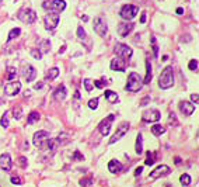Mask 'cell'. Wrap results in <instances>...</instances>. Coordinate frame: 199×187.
I'll list each match as a JSON object with an SVG mask.
<instances>
[{
  "label": "cell",
  "instance_id": "6da1fadb",
  "mask_svg": "<svg viewBox=\"0 0 199 187\" xmlns=\"http://www.w3.org/2000/svg\"><path fill=\"white\" fill-rule=\"evenodd\" d=\"M174 85V71H172V66H167L164 67V71L161 72L159 77V86L161 89H170Z\"/></svg>",
  "mask_w": 199,
  "mask_h": 187
},
{
  "label": "cell",
  "instance_id": "7a4b0ae2",
  "mask_svg": "<svg viewBox=\"0 0 199 187\" xmlns=\"http://www.w3.org/2000/svg\"><path fill=\"white\" fill-rule=\"evenodd\" d=\"M142 85H143V80L142 77L139 76L136 72H131L128 76V83H126L125 89L128 92H132V93H136L142 89Z\"/></svg>",
  "mask_w": 199,
  "mask_h": 187
},
{
  "label": "cell",
  "instance_id": "3957f363",
  "mask_svg": "<svg viewBox=\"0 0 199 187\" xmlns=\"http://www.w3.org/2000/svg\"><path fill=\"white\" fill-rule=\"evenodd\" d=\"M42 7L45 10H49V11L59 13L66 9V3H64V0H45Z\"/></svg>",
  "mask_w": 199,
  "mask_h": 187
},
{
  "label": "cell",
  "instance_id": "277c9868",
  "mask_svg": "<svg viewBox=\"0 0 199 187\" xmlns=\"http://www.w3.org/2000/svg\"><path fill=\"white\" fill-rule=\"evenodd\" d=\"M49 141V132L48 131H38L34 134V145L39 149H45Z\"/></svg>",
  "mask_w": 199,
  "mask_h": 187
},
{
  "label": "cell",
  "instance_id": "5b68a950",
  "mask_svg": "<svg viewBox=\"0 0 199 187\" xmlns=\"http://www.w3.org/2000/svg\"><path fill=\"white\" fill-rule=\"evenodd\" d=\"M139 7L138 6H132V4H125V6L121 9L119 14L123 20H132L135 19V15L138 14Z\"/></svg>",
  "mask_w": 199,
  "mask_h": 187
},
{
  "label": "cell",
  "instance_id": "8992f818",
  "mask_svg": "<svg viewBox=\"0 0 199 187\" xmlns=\"http://www.w3.org/2000/svg\"><path fill=\"white\" fill-rule=\"evenodd\" d=\"M19 19L25 24H32L37 20V13L31 9H23L19 13Z\"/></svg>",
  "mask_w": 199,
  "mask_h": 187
},
{
  "label": "cell",
  "instance_id": "52a82bcc",
  "mask_svg": "<svg viewBox=\"0 0 199 187\" xmlns=\"http://www.w3.org/2000/svg\"><path fill=\"white\" fill-rule=\"evenodd\" d=\"M114 51H115V54H117L119 58H122V59L131 58L132 54H133L132 48L129 45H126V44H117L115 48H114Z\"/></svg>",
  "mask_w": 199,
  "mask_h": 187
},
{
  "label": "cell",
  "instance_id": "ba28073f",
  "mask_svg": "<svg viewBox=\"0 0 199 187\" xmlns=\"http://www.w3.org/2000/svg\"><path fill=\"white\" fill-rule=\"evenodd\" d=\"M142 118H143V121H146V123H156V121H159L160 118H161V114H160V111L156 110V108H150V110L143 111Z\"/></svg>",
  "mask_w": 199,
  "mask_h": 187
},
{
  "label": "cell",
  "instance_id": "9c48e42d",
  "mask_svg": "<svg viewBox=\"0 0 199 187\" xmlns=\"http://www.w3.org/2000/svg\"><path fill=\"white\" fill-rule=\"evenodd\" d=\"M58 23H59V14H58V13L49 11L48 14L45 15L46 30H55V28L58 27Z\"/></svg>",
  "mask_w": 199,
  "mask_h": 187
},
{
  "label": "cell",
  "instance_id": "30bf717a",
  "mask_svg": "<svg viewBox=\"0 0 199 187\" xmlns=\"http://www.w3.org/2000/svg\"><path fill=\"white\" fill-rule=\"evenodd\" d=\"M94 31L100 35V37H105V34L108 31V27H107V21H105L102 17H97L94 20Z\"/></svg>",
  "mask_w": 199,
  "mask_h": 187
},
{
  "label": "cell",
  "instance_id": "8fae6325",
  "mask_svg": "<svg viewBox=\"0 0 199 187\" xmlns=\"http://www.w3.org/2000/svg\"><path fill=\"white\" fill-rule=\"evenodd\" d=\"M114 114H110V115L105 118V120H102L101 123H100V125H98V131L101 132V135H104V137H107L108 134H110L111 131V124H112L114 121Z\"/></svg>",
  "mask_w": 199,
  "mask_h": 187
},
{
  "label": "cell",
  "instance_id": "7c38bea8",
  "mask_svg": "<svg viewBox=\"0 0 199 187\" xmlns=\"http://www.w3.org/2000/svg\"><path fill=\"white\" fill-rule=\"evenodd\" d=\"M128 129H129V123H126V121H125V123L121 124L119 128L117 129V132H115V134L112 135V138L110 139V144H115L117 141H119V139L122 138L123 135H125L126 132H128Z\"/></svg>",
  "mask_w": 199,
  "mask_h": 187
},
{
  "label": "cell",
  "instance_id": "4fadbf2b",
  "mask_svg": "<svg viewBox=\"0 0 199 187\" xmlns=\"http://www.w3.org/2000/svg\"><path fill=\"white\" fill-rule=\"evenodd\" d=\"M4 93L7 96H15L17 93L21 90V83L20 82H11V83H7L6 86L3 87Z\"/></svg>",
  "mask_w": 199,
  "mask_h": 187
},
{
  "label": "cell",
  "instance_id": "5bb4252c",
  "mask_svg": "<svg viewBox=\"0 0 199 187\" xmlns=\"http://www.w3.org/2000/svg\"><path fill=\"white\" fill-rule=\"evenodd\" d=\"M170 173V167L165 165H160L159 167H156L153 170V172L150 173V176H149V179H151V180H154V179H159L161 177V176H165Z\"/></svg>",
  "mask_w": 199,
  "mask_h": 187
},
{
  "label": "cell",
  "instance_id": "9a60e30c",
  "mask_svg": "<svg viewBox=\"0 0 199 187\" xmlns=\"http://www.w3.org/2000/svg\"><path fill=\"white\" fill-rule=\"evenodd\" d=\"M110 66H111V69H112V71H118V72H125V69H126L125 61H123L122 58H119V56L114 58L112 61H111Z\"/></svg>",
  "mask_w": 199,
  "mask_h": 187
},
{
  "label": "cell",
  "instance_id": "2e32d148",
  "mask_svg": "<svg viewBox=\"0 0 199 187\" xmlns=\"http://www.w3.org/2000/svg\"><path fill=\"white\" fill-rule=\"evenodd\" d=\"M180 110L181 113L184 114V115L189 117L193 114V111H195V106L192 104V103H189V101H181L180 103Z\"/></svg>",
  "mask_w": 199,
  "mask_h": 187
},
{
  "label": "cell",
  "instance_id": "e0dca14e",
  "mask_svg": "<svg viewBox=\"0 0 199 187\" xmlns=\"http://www.w3.org/2000/svg\"><path fill=\"white\" fill-rule=\"evenodd\" d=\"M13 166V162H11V156L10 154H3L0 156V167L3 169L4 172H9L10 169Z\"/></svg>",
  "mask_w": 199,
  "mask_h": 187
},
{
  "label": "cell",
  "instance_id": "ac0fdd59",
  "mask_svg": "<svg viewBox=\"0 0 199 187\" xmlns=\"http://www.w3.org/2000/svg\"><path fill=\"white\" fill-rule=\"evenodd\" d=\"M24 77L25 80H27L28 83L32 82V80H35V77H37V71H35L34 66H31V65H27V66H24Z\"/></svg>",
  "mask_w": 199,
  "mask_h": 187
},
{
  "label": "cell",
  "instance_id": "d6986e66",
  "mask_svg": "<svg viewBox=\"0 0 199 187\" xmlns=\"http://www.w3.org/2000/svg\"><path fill=\"white\" fill-rule=\"evenodd\" d=\"M132 30H133V24L132 23H121L118 25V34H119L121 37H126Z\"/></svg>",
  "mask_w": 199,
  "mask_h": 187
},
{
  "label": "cell",
  "instance_id": "ffe728a7",
  "mask_svg": "<svg viewBox=\"0 0 199 187\" xmlns=\"http://www.w3.org/2000/svg\"><path fill=\"white\" fill-rule=\"evenodd\" d=\"M122 163L119 162V160H115V159H112V160H110L108 162V170H110L111 173H119L121 170H122Z\"/></svg>",
  "mask_w": 199,
  "mask_h": 187
},
{
  "label": "cell",
  "instance_id": "44dd1931",
  "mask_svg": "<svg viewBox=\"0 0 199 187\" xmlns=\"http://www.w3.org/2000/svg\"><path fill=\"white\" fill-rule=\"evenodd\" d=\"M53 94H55V98H58V100H63V98L66 97V87H64V85H60V86L55 90Z\"/></svg>",
  "mask_w": 199,
  "mask_h": 187
},
{
  "label": "cell",
  "instance_id": "7402d4cb",
  "mask_svg": "<svg viewBox=\"0 0 199 187\" xmlns=\"http://www.w3.org/2000/svg\"><path fill=\"white\" fill-rule=\"evenodd\" d=\"M60 144H62L60 138L49 139V141H48V148H49V150H52V152H55V150L58 149L59 146H60Z\"/></svg>",
  "mask_w": 199,
  "mask_h": 187
},
{
  "label": "cell",
  "instance_id": "603a6c76",
  "mask_svg": "<svg viewBox=\"0 0 199 187\" xmlns=\"http://www.w3.org/2000/svg\"><path fill=\"white\" fill-rule=\"evenodd\" d=\"M4 77H6V80H13L17 77V69L13 66H9L6 71V75H4Z\"/></svg>",
  "mask_w": 199,
  "mask_h": 187
},
{
  "label": "cell",
  "instance_id": "cb8c5ba5",
  "mask_svg": "<svg viewBox=\"0 0 199 187\" xmlns=\"http://www.w3.org/2000/svg\"><path fill=\"white\" fill-rule=\"evenodd\" d=\"M105 98H107L110 103H117L118 101V94L112 90H105Z\"/></svg>",
  "mask_w": 199,
  "mask_h": 187
},
{
  "label": "cell",
  "instance_id": "d4e9b609",
  "mask_svg": "<svg viewBox=\"0 0 199 187\" xmlns=\"http://www.w3.org/2000/svg\"><path fill=\"white\" fill-rule=\"evenodd\" d=\"M136 154L138 155L143 154V138H142V134H139L138 138H136Z\"/></svg>",
  "mask_w": 199,
  "mask_h": 187
},
{
  "label": "cell",
  "instance_id": "484cf974",
  "mask_svg": "<svg viewBox=\"0 0 199 187\" xmlns=\"http://www.w3.org/2000/svg\"><path fill=\"white\" fill-rule=\"evenodd\" d=\"M37 121H39V113H38V111H31L28 118H27V123L34 124V123H37Z\"/></svg>",
  "mask_w": 199,
  "mask_h": 187
},
{
  "label": "cell",
  "instance_id": "4316f807",
  "mask_svg": "<svg viewBox=\"0 0 199 187\" xmlns=\"http://www.w3.org/2000/svg\"><path fill=\"white\" fill-rule=\"evenodd\" d=\"M59 76V69L58 67H52V69H49L48 71V73H46V79L48 80H53V79H56V77Z\"/></svg>",
  "mask_w": 199,
  "mask_h": 187
},
{
  "label": "cell",
  "instance_id": "83f0119b",
  "mask_svg": "<svg viewBox=\"0 0 199 187\" xmlns=\"http://www.w3.org/2000/svg\"><path fill=\"white\" fill-rule=\"evenodd\" d=\"M150 80H151V65L149 61H146V77H144L143 83L147 85V83H150Z\"/></svg>",
  "mask_w": 199,
  "mask_h": 187
},
{
  "label": "cell",
  "instance_id": "f1b7e54d",
  "mask_svg": "<svg viewBox=\"0 0 199 187\" xmlns=\"http://www.w3.org/2000/svg\"><path fill=\"white\" fill-rule=\"evenodd\" d=\"M151 132H153V135H156V137H160V135H163L165 132V128L159 125V124H156V125L151 127Z\"/></svg>",
  "mask_w": 199,
  "mask_h": 187
},
{
  "label": "cell",
  "instance_id": "f546056e",
  "mask_svg": "<svg viewBox=\"0 0 199 187\" xmlns=\"http://www.w3.org/2000/svg\"><path fill=\"white\" fill-rule=\"evenodd\" d=\"M20 34H21V30H20V28H13V30L9 33V38H7V40H9V41L14 40V38L19 37Z\"/></svg>",
  "mask_w": 199,
  "mask_h": 187
},
{
  "label": "cell",
  "instance_id": "4dcf8cb0",
  "mask_svg": "<svg viewBox=\"0 0 199 187\" xmlns=\"http://www.w3.org/2000/svg\"><path fill=\"white\" fill-rule=\"evenodd\" d=\"M0 125L3 127V128H7V127H9V111H6V113L3 114L2 120H0Z\"/></svg>",
  "mask_w": 199,
  "mask_h": 187
},
{
  "label": "cell",
  "instance_id": "1f68e13d",
  "mask_svg": "<svg viewBox=\"0 0 199 187\" xmlns=\"http://www.w3.org/2000/svg\"><path fill=\"white\" fill-rule=\"evenodd\" d=\"M180 181L184 184V186H189V184H191V176L187 175V173H184V175H181Z\"/></svg>",
  "mask_w": 199,
  "mask_h": 187
},
{
  "label": "cell",
  "instance_id": "d6a6232c",
  "mask_svg": "<svg viewBox=\"0 0 199 187\" xmlns=\"http://www.w3.org/2000/svg\"><path fill=\"white\" fill-rule=\"evenodd\" d=\"M84 87H86V90L87 92H91L93 90V87H94V83H93V80H90V79H84Z\"/></svg>",
  "mask_w": 199,
  "mask_h": 187
},
{
  "label": "cell",
  "instance_id": "836d02e7",
  "mask_svg": "<svg viewBox=\"0 0 199 187\" xmlns=\"http://www.w3.org/2000/svg\"><path fill=\"white\" fill-rule=\"evenodd\" d=\"M188 67H189V71H198V61L196 59H192V61H189V63H188Z\"/></svg>",
  "mask_w": 199,
  "mask_h": 187
},
{
  "label": "cell",
  "instance_id": "e575fe53",
  "mask_svg": "<svg viewBox=\"0 0 199 187\" xmlns=\"http://www.w3.org/2000/svg\"><path fill=\"white\" fill-rule=\"evenodd\" d=\"M146 163L147 166H151L154 163V156H153V154H150V152H147V159H146Z\"/></svg>",
  "mask_w": 199,
  "mask_h": 187
},
{
  "label": "cell",
  "instance_id": "d590c367",
  "mask_svg": "<svg viewBox=\"0 0 199 187\" xmlns=\"http://www.w3.org/2000/svg\"><path fill=\"white\" fill-rule=\"evenodd\" d=\"M89 107L91 108V110H95V108L98 107V98H91V100L89 101Z\"/></svg>",
  "mask_w": 199,
  "mask_h": 187
},
{
  "label": "cell",
  "instance_id": "8d00e7d4",
  "mask_svg": "<svg viewBox=\"0 0 199 187\" xmlns=\"http://www.w3.org/2000/svg\"><path fill=\"white\" fill-rule=\"evenodd\" d=\"M31 55L34 56L35 59H38V61L42 58V54H41V51H38V49H31Z\"/></svg>",
  "mask_w": 199,
  "mask_h": 187
},
{
  "label": "cell",
  "instance_id": "74e56055",
  "mask_svg": "<svg viewBox=\"0 0 199 187\" xmlns=\"http://www.w3.org/2000/svg\"><path fill=\"white\" fill-rule=\"evenodd\" d=\"M77 37H79L80 40L86 38V31H84V28H83V27H79V28H77Z\"/></svg>",
  "mask_w": 199,
  "mask_h": 187
},
{
  "label": "cell",
  "instance_id": "f35d334b",
  "mask_svg": "<svg viewBox=\"0 0 199 187\" xmlns=\"http://www.w3.org/2000/svg\"><path fill=\"white\" fill-rule=\"evenodd\" d=\"M91 184V179H81L80 180V186L81 187H89Z\"/></svg>",
  "mask_w": 199,
  "mask_h": 187
},
{
  "label": "cell",
  "instance_id": "ab89813d",
  "mask_svg": "<svg viewBox=\"0 0 199 187\" xmlns=\"http://www.w3.org/2000/svg\"><path fill=\"white\" fill-rule=\"evenodd\" d=\"M13 113H14V118H15V120H20V118H21V108H20V107L14 108V111H13Z\"/></svg>",
  "mask_w": 199,
  "mask_h": 187
},
{
  "label": "cell",
  "instance_id": "60d3db41",
  "mask_svg": "<svg viewBox=\"0 0 199 187\" xmlns=\"http://www.w3.org/2000/svg\"><path fill=\"white\" fill-rule=\"evenodd\" d=\"M19 165L21 166V167H27V159H25L24 156H20L19 158Z\"/></svg>",
  "mask_w": 199,
  "mask_h": 187
},
{
  "label": "cell",
  "instance_id": "b9f144b4",
  "mask_svg": "<svg viewBox=\"0 0 199 187\" xmlns=\"http://www.w3.org/2000/svg\"><path fill=\"white\" fill-rule=\"evenodd\" d=\"M10 180H11L13 184H21V179H20L19 176H13V177L10 179Z\"/></svg>",
  "mask_w": 199,
  "mask_h": 187
},
{
  "label": "cell",
  "instance_id": "7bdbcfd3",
  "mask_svg": "<svg viewBox=\"0 0 199 187\" xmlns=\"http://www.w3.org/2000/svg\"><path fill=\"white\" fill-rule=\"evenodd\" d=\"M49 46H51L49 41H44V44H42V51H44V52H48V51H49Z\"/></svg>",
  "mask_w": 199,
  "mask_h": 187
},
{
  "label": "cell",
  "instance_id": "ee69618b",
  "mask_svg": "<svg viewBox=\"0 0 199 187\" xmlns=\"http://www.w3.org/2000/svg\"><path fill=\"white\" fill-rule=\"evenodd\" d=\"M93 83H94V86L98 87V89H102V87H104V82H102V80H95V82H93Z\"/></svg>",
  "mask_w": 199,
  "mask_h": 187
},
{
  "label": "cell",
  "instance_id": "f6af8a7d",
  "mask_svg": "<svg viewBox=\"0 0 199 187\" xmlns=\"http://www.w3.org/2000/svg\"><path fill=\"white\" fill-rule=\"evenodd\" d=\"M191 100L195 103V106H198V101H199V98H198V93H193V94H191Z\"/></svg>",
  "mask_w": 199,
  "mask_h": 187
},
{
  "label": "cell",
  "instance_id": "bcb514c9",
  "mask_svg": "<svg viewBox=\"0 0 199 187\" xmlns=\"http://www.w3.org/2000/svg\"><path fill=\"white\" fill-rule=\"evenodd\" d=\"M149 101H150V96H146V97H144L143 100L140 101V106H146L147 103H149Z\"/></svg>",
  "mask_w": 199,
  "mask_h": 187
},
{
  "label": "cell",
  "instance_id": "7dc6e473",
  "mask_svg": "<svg viewBox=\"0 0 199 187\" xmlns=\"http://www.w3.org/2000/svg\"><path fill=\"white\" fill-rule=\"evenodd\" d=\"M143 172V167L142 166H139V167H136V170H135V176H140V173Z\"/></svg>",
  "mask_w": 199,
  "mask_h": 187
},
{
  "label": "cell",
  "instance_id": "c3c4849f",
  "mask_svg": "<svg viewBox=\"0 0 199 187\" xmlns=\"http://www.w3.org/2000/svg\"><path fill=\"white\" fill-rule=\"evenodd\" d=\"M146 15H147V14H146L144 11L142 13V17H140V23H142V24H144V23H146Z\"/></svg>",
  "mask_w": 199,
  "mask_h": 187
},
{
  "label": "cell",
  "instance_id": "681fc988",
  "mask_svg": "<svg viewBox=\"0 0 199 187\" xmlns=\"http://www.w3.org/2000/svg\"><path fill=\"white\" fill-rule=\"evenodd\" d=\"M42 86H44V83L42 82H38L37 85H34V89H37V90L38 89H42Z\"/></svg>",
  "mask_w": 199,
  "mask_h": 187
},
{
  "label": "cell",
  "instance_id": "f907efd6",
  "mask_svg": "<svg viewBox=\"0 0 199 187\" xmlns=\"http://www.w3.org/2000/svg\"><path fill=\"white\" fill-rule=\"evenodd\" d=\"M74 158H76V159H80V160H83V155H80L79 152H77V150H76V152H74Z\"/></svg>",
  "mask_w": 199,
  "mask_h": 187
},
{
  "label": "cell",
  "instance_id": "816d5d0a",
  "mask_svg": "<svg viewBox=\"0 0 199 187\" xmlns=\"http://www.w3.org/2000/svg\"><path fill=\"white\" fill-rule=\"evenodd\" d=\"M182 13H184V10L181 9V7H180V9H177V14H182Z\"/></svg>",
  "mask_w": 199,
  "mask_h": 187
},
{
  "label": "cell",
  "instance_id": "f5cc1de1",
  "mask_svg": "<svg viewBox=\"0 0 199 187\" xmlns=\"http://www.w3.org/2000/svg\"><path fill=\"white\" fill-rule=\"evenodd\" d=\"M74 97H76V98H80V93L77 92V90H76V92H74Z\"/></svg>",
  "mask_w": 199,
  "mask_h": 187
},
{
  "label": "cell",
  "instance_id": "db71d44e",
  "mask_svg": "<svg viewBox=\"0 0 199 187\" xmlns=\"http://www.w3.org/2000/svg\"><path fill=\"white\" fill-rule=\"evenodd\" d=\"M175 163H177V165H180V163H181V159H180V158H175Z\"/></svg>",
  "mask_w": 199,
  "mask_h": 187
},
{
  "label": "cell",
  "instance_id": "11a10c76",
  "mask_svg": "<svg viewBox=\"0 0 199 187\" xmlns=\"http://www.w3.org/2000/svg\"><path fill=\"white\" fill-rule=\"evenodd\" d=\"M3 103H4V100H3V98H2V97H0V106L3 104Z\"/></svg>",
  "mask_w": 199,
  "mask_h": 187
},
{
  "label": "cell",
  "instance_id": "9f6ffc18",
  "mask_svg": "<svg viewBox=\"0 0 199 187\" xmlns=\"http://www.w3.org/2000/svg\"><path fill=\"white\" fill-rule=\"evenodd\" d=\"M165 187H170V186H168V184H167V186H165Z\"/></svg>",
  "mask_w": 199,
  "mask_h": 187
},
{
  "label": "cell",
  "instance_id": "6f0895ef",
  "mask_svg": "<svg viewBox=\"0 0 199 187\" xmlns=\"http://www.w3.org/2000/svg\"><path fill=\"white\" fill-rule=\"evenodd\" d=\"M0 3H2V0H0Z\"/></svg>",
  "mask_w": 199,
  "mask_h": 187
}]
</instances>
